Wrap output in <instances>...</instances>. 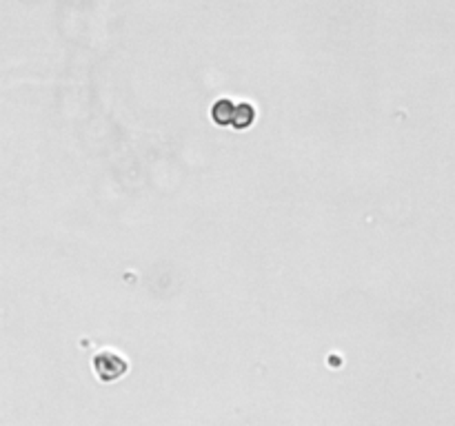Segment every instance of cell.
I'll list each match as a JSON object with an SVG mask.
<instances>
[{
	"label": "cell",
	"mask_w": 455,
	"mask_h": 426,
	"mask_svg": "<svg viewBox=\"0 0 455 426\" xmlns=\"http://www.w3.org/2000/svg\"><path fill=\"white\" fill-rule=\"evenodd\" d=\"M253 120H255V109H253L249 102L236 104V114H233V123H231L233 129H238V131L249 129L253 125Z\"/></svg>",
	"instance_id": "3"
},
{
	"label": "cell",
	"mask_w": 455,
	"mask_h": 426,
	"mask_svg": "<svg viewBox=\"0 0 455 426\" xmlns=\"http://www.w3.org/2000/svg\"><path fill=\"white\" fill-rule=\"evenodd\" d=\"M94 369L102 382H114V379L123 377L127 373V362L118 353L102 351L94 358Z\"/></svg>",
	"instance_id": "1"
},
{
	"label": "cell",
	"mask_w": 455,
	"mask_h": 426,
	"mask_svg": "<svg viewBox=\"0 0 455 426\" xmlns=\"http://www.w3.org/2000/svg\"><path fill=\"white\" fill-rule=\"evenodd\" d=\"M233 114H236V104L226 98L216 100L214 107H211V120H214L218 127H231Z\"/></svg>",
	"instance_id": "2"
}]
</instances>
